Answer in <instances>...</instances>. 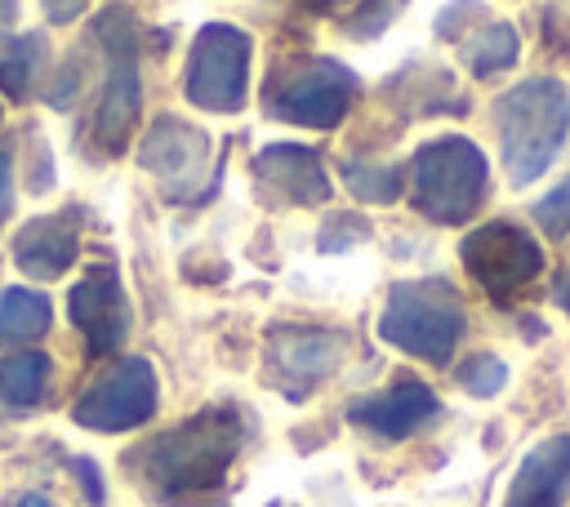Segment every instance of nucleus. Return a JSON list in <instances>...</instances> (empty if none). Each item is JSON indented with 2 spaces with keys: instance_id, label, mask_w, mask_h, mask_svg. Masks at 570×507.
Returning <instances> with one entry per match:
<instances>
[{
  "instance_id": "nucleus-1",
  "label": "nucleus",
  "mask_w": 570,
  "mask_h": 507,
  "mask_svg": "<svg viewBox=\"0 0 570 507\" xmlns=\"http://www.w3.org/2000/svg\"><path fill=\"white\" fill-rule=\"evenodd\" d=\"M240 449V422L232 409H205L169 436L138 449V471L156 494H200L223 480Z\"/></svg>"
},
{
  "instance_id": "nucleus-4",
  "label": "nucleus",
  "mask_w": 570,
  "mask_h": 507,
  "mask_svg": "<svg viewBox=\"0 0 570 507\" xmlns=\"http://www.w3.org/2000/svg\"><path fill=\"white\" fill-rule=\"evenodd\" d=\"M94 36L107 53V76H102V93H98V111L89 125V138L98 142L102 156L125 151L134 125H138V107H142V84H138V22L125 4H107L94 22Z\"/></svg>"
},
{
  "instance_id": "nucleus-28",
  "label": "nucleus",
  "mask_w": 570,
  "mask_h": 507,
  "mask_svg": "<svg viewBox=\"0 0 570 507\" xmlns=\"http://www.w3.org/2000/svg\"><path fill=\"white\" fill-rule=\"evenodd\" d=\"M13 18H18V0H0V36L13 27Z\"/></svg>"
},
{
  "instance_id": "nucleus-20",
  "label": "nucleus",
  "mask_w": 570,
  "mask_h": 507,
  "mask_svg": "<svg viewBox=\"0 0 570 507\" xmlns=\"http://www.w3.org/2000/svg\"><path fill=\"white\" fill-rule=\"evenodd\" d=\"M40 62H45V36H40V31H27V36H18V40H9V44L0 49V89H4L9 98H27L36 71H40Z\"/></svg>"
},
{
  "instance_id": "nucleus-17",
  "label": "nucleus",
  "mask_w": 570,
  "mask_h": 507,
  "mask_svg": "<svg viewBox=\"0 0 570 507\" xmlns=\"http://www.w3.org/2000/svg\"><path fill=\"white\" fill-rule=\"evenodd\" d=\"M517 53H521V40H517V27L508 22H481L463 40V62L472 76H499L517 62Z\"/></svg>"
},
{
  "instance_id": "nucleus-11",
  "label": "nucleus",
  "mask_w": 570,
  "mask_h": 507,
  "mask_svg": "<svg viewBox=\"0 0 570 507\" xmlns=\"http://www.w3.org/2000/svg\"><path fill=\"white\" fill-rule=\"evenodd\" d=\"M67 311L76 329L85 334L89 356H111L129 334V302H125V285L116 267H94L89 276H80L71 285Z\"/></svg>"
},
{
  "instance_id": "nucleus-13",
  "label": "nucleus",
  "mask_w": 570,
  "mask_h": 507,
  "mask_svg": "<svg viewBox=\"0 0 570 507\" xmlns=\"http://www.w3.org/2000/svg\"><path fill=\"white\" fill-rule=\"evenodd\" d=\"M254 182L263 187V196L281 200V205H321L330 200V178L321 169V156L312 147H294V142H272L254 156Z\"/></svg>"
},
{
  "instance_id": "nucleus-25",
  "label": "nucleus",
  "mask_w": 570,
  "mask_h": 507,
  "mask_svg": "<svg viewBox=\"0 0 570 507\" xmlns=\"http://www.w3.org/2000/svg\"><path fill=\"white\" fill-rule=\"evenodd\" d=\"M365 240H370V222H361L356 213H338V218H330V222L321 227V240H316V245H321L325 254H334V249L343 254V249L365 245Z\"/></svg>"
},
{
  "instance_id": "nucleus-10",
  "label": "nucleus",
  "mask_w": 570,
  "mask_h": 507,
  "mask_svg": "<svg viewBox=\"0 0 570 507\" xmlns=\"http://www.w3.org/2000/svg\"><path fill=\"white\" fill-rule=\"evenodd\" d=\"M151 414H156V369L138 356L107 369L71 405V418L94 431H129V427H142Z\"/></svg>"
},
{
  "instance_id": "nucleus-16",
  "label": "nucleus",
  "mask_w": 570,
  "mask_h": 507,
  "mask_svg": "<svg viewBox=\"0 0 570 507\" xmlns=\"http://www.w3.org/2000/svg\"><path fill=\"white\" fill-rule=\"evenodd\" d=\"M432 414H436V396L423 382H396L383 396H365V400L352 405V422H361V427H370L374 436H387V440H401V436L419 431Z\"/></svg>"
},
{
  "instance_id": "nucleus-26",
  "label": "nucleus",
  "mask_w": 570,
  "mask_h": 507,
  "mask_svg": "<svg viewBox=\"0 0 570 507\" xmlns=\"http://www.w3.org/2000/svg\"><path fill=\"white\" fill-rule=\"evenodd\" d=\"M9 209H13V156L0 151V227L9 222Z\"/></svg>"
},
{
  "instance_id": "nucleus-3",
  "label": "nucleus",
  "mask_w": 570,
  "mask_h": 507,
  "mask_svg": "<svg viewBox=\"0 0 570 507\" xmlns=\"http://www.w3.org/2000/svg\"><path fill=\"white\" fill-rule=\"evenodd\" d=\"M490 187V165L476 142L450 133L423 142L410 160V205L432 222H468Z\"/></svg>"
},
{
  "instance_id": "nucleus-30",
  "label": "nucleus",
  "mask_w": 570,
  "mask_h": 507,
  "mask_svg": "<svg viewBox=\"0 0 570 507\" xmlns=\"http://www.w3.org/2000/svg\"><path fill=\"white\" fill-rule=\"evenodd\" d=\"M178 507H232V503H223V498H187V503H178Z\"/></svg>"
},
{
  "instance_id": "nucleus-8",
  "label": "nucleus",
  "mask_w": 570,
  "mask_h": 507,
  "mask_svg": "<svg viewBox=\"0 0 570 507\" xmlns=\"http://www.w3.org/2000/svg\"><path fill=\"white\" fill-rule=\"evenodd\" d=\"M138 165L160 182V191L169 200H200L214 187L209 138L178 116H160L147 129L142 147H138Z\"/></svg>"
},
{
  "instance_id": "nucleus-22",
  "label": "nucleus",
  "mask_w": 570,
  "mask_h": 507,
  "mask_svg": "<svg viewBox=\"0 0 570 507\" xmlns=\"http://www.w3.org/2000/svg\"><path fill=\"white\" fill-rule=\"evenodd\" d=\"M459 382H463V391H472V396H494V391H503V382H508V365L499 360V356H472V360H463L459 365Z\"/></svg>"
},
{
  "instance_id": "nucleus-12",
  "label": "nucleus",
  "mask_w": 570,
  "mask_h": 507,
  "mask_svg": "<svg viewBox=\"0 0 570 507\" xmlns=\"http://www.w3.org/2000/svg\"><path fill=\"white\" fill-rule=\"evenodd\" d=\"M343 360V338L334 329H294L281 325L267 338V365L276 387L285 391H307L312 382H321L325 374H334V365Z\"/></svg>"
},
{
  "instance_id": "nucleus-27",
  "label": "nucleus",
  "mask_w": 570,
  "mask_h": 507,
  "mask_svg": "<svg viewBox=\"0 0 570 507\" xmlns=\"http://www.w3.org/2000/svg\"><path fill=\"white\" fill-rule=\"evenodd\" d=\"M40 4H45V18L49 22H76L89 0H40Z\"/></svg>"
},
{
  "instance_id": "nucleus-32",
  "label": "nucleus",
  "mask_w": 570,
  "mask_h": 507,
  "mask_svg": "<svg viewBox=\"0 0 570 507\" xmlns=\"http://www.w3.org/2000/svg\"><path fill=\"white\" fill-rule=\"evenodd\" d=\"M557 298H561V307H566V316H570V280L561 285V294H557Z\"/></svg>"
},
{
  "instance_id": "nucleus-24",
  "label": "nucleus",
  "mask_w": 570,
  "mask_h": 507,
  "mask_svg": "<svg viewBox=\"0 0 570 507\" xmlns=\"http://www.w3.org/2000/svg\"><path fill=\"white\" fill-rule=\"evenodd\" d=\"M534 222H539L548 236H566V231H570V173L534 205Z\"/></svg>"
},
{
  "instance_id": "nucleus-9",
  "label": "nucleus",
  "mask_w": 570,
  "mask_h": 507,
  "mask_svg": "<svg viewBox=\"0 0 570 507\" xmlns=\"http://www.w3.org/2000/svg\"><path fill=\"white\" fill-rule=\"evenodd\" d=\"M459 258L468 267V276L490 294V298H508L517 289H525L539 271H543V249L534 245V236L508 218L499 222H481L476 231L463 236Z\"/></svg>"
},
{
  "instance_id": "nucleus-21",
  "label": "nucleus",
  "mask_w": 570,
  "mask_h": 507,
  "mask_svg": "<svg viewBox=\"0 0 570 507\" xmlns=\"http://www.w3.org/2000/svg\"><path fill=\"white\" fill-rule=\"evenodd\" d=\"M343 182L352 196L374 200V205H392L405 187V173L396 165H374V160H347L343 165Z\"/></svg>"
},
{
  "instance_id": "nucleus-5",
  "label": "nucleus",
  "mask_w": 570,
  "mask_h": 507,
  "mask_svg": "<svg viewBox=\"0 0 570 507\" xmlns=\"http://www.w3.org/2000/svg\"><path fill=\"white\" fill-rule=\"evenodd\" d=\"M379 334L432 365H445L463 338V302L454 294L450 280H410L396 285L383 316H379Z\"/></svg>"
},
{
  "instance_id": "nucleus-6",
  "label": "nucleus",
  "mask_w": 570,
  "mask_h": 507,
  "mask_svg": "<svg viewBox=\"0 0 570 507\" xmlns=\"http://www.w3.org/2000/svg\"><path fill=\"white\" fill-rule=\"evenodd\" d=\"M263 102L276 120L303 129H334L356 102V76L338 58H294L267 80Z\"/></svg>"
},
{
  "instance_id": "nucleus-23",
  "label": "nucleus",
  "mask_w": 570,
  "mask_h": 507,
  "mask_svg": "<svg viewBox=\"0 0 570 507\" xmlns=\"http://www.w3.org/2000/svg\"><path fill=\"white\" fill-rule=\"evenodd\" d=\"M401 9H405V0H365V4L343 22V31L356 36V40H370V36L387 31V22H392Z\"/></svg>"
},
{
  "instance_id": "nucleus-19",
  "label": "nucleus",
  "mask_w": 570,
  "mask_h": 507,
  "mask_svg": "<svg viewBox=\"0 0 570 507\" xmlns=\"http://www.w3.org/2000/svg\"><path fill=\"white\" fill-rule=\"evenodd\" d=\"M49 298L36 289H9L0 298V342H31L49 329Z\"/></svg>"
},
{
  "instance_id": "nucleus-15",
  "label": "nucleus",
  "mask_w": 570,
  "mask_h": 507,
  "mask_svg": "<svg viewBox=\"0 0 570 507\" xmlns=\"http://www.w3.org/2000/svg\"><path fill=\"white\" fill-rule=\"evenodd\" d=\"M76 249H80V236H76L71 213L31 218V222L18 231V240H13V262H18V271H27L31 280H58V276L76 262Z\"/></svg>"
},
{
  "instance_id": "nucleus-7",
  "label": "nucleus",
  "mask_w": 570,
  "mask_h": 507,
  "mask_svg": "<svg viewBox=\"0 0 570 507\" xmlns=\"http://www.w3.org/2000/svg\"><path fill=\"white\" fill-rule=\"evenodd\" d=\"M183 89L205 111H240L249 98V36L232 22H205L191 40Z\"/></svg>"
},
{
  "instance_id": "nucleus-2",
  "label": "nucleus",
  "mask_w": 570,
  "mask_h": 507,
  "mask_svg": "<svg viewBox=\"0 0 570 507\" xmlns=\"http://www.w3.org/2000/svg\"><path fill=\"white\" fill-rule=\"evenodd\" d=\"M494 129L503 147V169L517 187L534 182L570 133V93L552 76H534L499 93Z\"/></svg>"
},
{
  "instance_id": "nucleus-29",
  "label": "nucleus",
  "mask_w": 570,
  "mask_h": 507,
  "mask_svg": "<svg viewBox=\"0 0 570 507\" xmlns=\"http://www.w3.org/2000/svg\"><path fill=\"white\" fill-rule=\"evenodd\" d=\"M13 507H53V503H49L45 494H22V498H18Z\"/></svg>"
},
{
  "instance_id": "nucleus-31",
  "label": "nucleus",
  "mask_w": 570,
  "mask_h": 507,
  "mask_svg": "<svg viewBox=\"0 0 570 507\" xmlns=\"http://www.w3.org/2000/svg\"><path fill=\"white\" fill-rule=\"evenodd\" d=\"M307 9H321V13H330V9H338V4H347V0H303Z\"/></svg>"
},
{
  "instance_id": "nucleus-14",
  "label": "nucleus",
  "mask_w": 570,
  "mask_h": 507,
  "mask_svg": "<svg viewBox=\"0 0 570 507\" xmlns=\"http://www.w3.org/2000/svg\"><path fill=\"white\" fill-rule=\"evenodd\" d=\"M566 494H570V436H548L521 458L508 485V507H561Z\"/></svg>"
},
{
  "instance_id": "nucleus-18",
  "label": "nucleus",
  "mask_w": 570,
  "mask_h": 507,
  "mask_svg": "<svg viewBox=\"0 0 570 507\" xmlns=\"http://www.w3.org/2000/svg\"><path fill=\"white\" fill-rule=\"evenodd\" d=\"M49 382V356L40 351H18V356H4L0 360V400L13 405V409H31L40 400Z\"/></svg>"
}]
</instances>
